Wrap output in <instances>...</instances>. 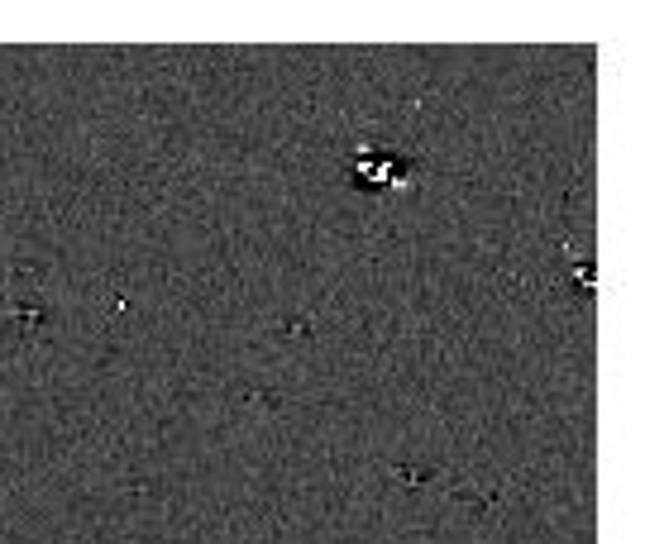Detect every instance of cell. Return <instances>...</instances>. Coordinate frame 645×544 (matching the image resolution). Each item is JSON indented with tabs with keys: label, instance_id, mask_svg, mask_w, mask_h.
Segmentation results:
<instances>
[{
	"label": "cell",
	"instance_id": "obj_1",
	"mask_svg": "<svg viewBox=\"0 0 645 544\" xmlns=\"http://www.w3.org/2000/svg\"><path fill=\"white\" fill-rule=\"evenodd\" d=\"M0 325H6L20 344L43 339V329H49V296H43V286L10 282L6 292H0Z\"/></svg>",
	"mask_w": 645,
	"mask_h": 544
}]
</instances>
